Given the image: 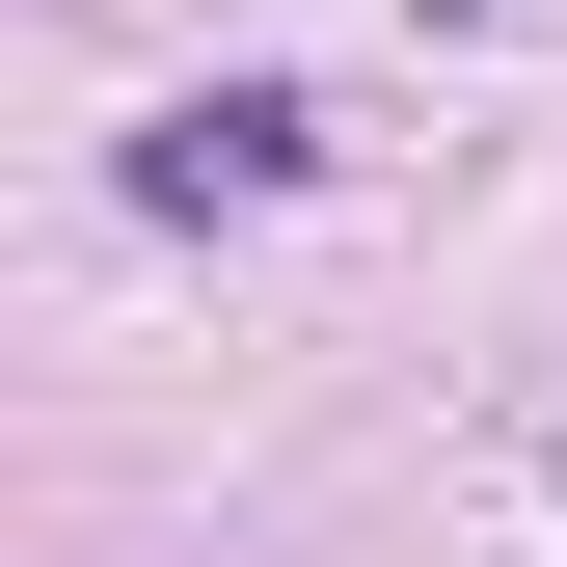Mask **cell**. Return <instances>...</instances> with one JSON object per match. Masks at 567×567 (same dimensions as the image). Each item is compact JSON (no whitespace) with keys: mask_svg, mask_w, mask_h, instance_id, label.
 I'll return each mask as SVG.
<instances>
[{"mask_svg":"<svg viewBox=\"0 0 567 567\" xmlns=\"http://www.w3.org/2000/svg\"><path fill=\"white\" fill-rule=\"evenodd\" d=\"M298 163H324V109H298V82H189L163 135H135V189H163V217H217V189H298Z\"/></svg>","mask_w":567,"mask_h":567,"instance_id":"cell-1","label":"cell"}]
</instances>
